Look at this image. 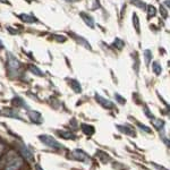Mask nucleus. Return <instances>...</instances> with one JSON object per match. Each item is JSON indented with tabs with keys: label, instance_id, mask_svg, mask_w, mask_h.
I'll return each instance as SVG.
<instances>
[{
	"label": "nucleus",
	"instance_id": "5",
	"mask_svg": "<svg viewBox=\"0 0 170 170\" xmlns=\"http://www.w3.org/2000/svg\"><path fill=\"white\" fill-rule=\"evenodd\" d=\"M95 99H96V101L102 106V107H104V108H107V109H112V108L115 107L114 106V103L111 102V101H109V100H107V99H104V98H102L101 95H95Z\"/></svg>",
	"mask_w": 170,
	"mask_h": 170
},
{
	"label": "nucleus",
	"instance_id": "18",
	"mask_svg": "<svg viewBox=\"0 0 170 170\" xmlns=\"http://www.w3.org/2000/svg\"><path fill=\"white\" fill-rule=\"evenodd\" d=\"M114 45H115L117 49L121 50V49L124 48V45H125V42H124V41H121L120 39H116L115 42H114Z\"/></svg>",
	"mask_w": 170,
	"mask_h": 170
},
{
	"label": "nucleus",
	"instance_id": "7",
	"mask_svg": "<svg viewBox=\"0 0 170 170\" xmlns=\"http://www.w3.org/2000/svg\"><path fill=\"white\" fill-rule=\"evenodd\" d=\"M20 152L23 153V157L26 160H28V161H33V154H32V152L30 150H28L27 147L25 146V145H23V144H20Z\"/></svg>",
	"mask_w": 170,
	"mask_h": 170
},
{
	"label": "nucleus",
	"instance_id": "4",
	"mask_svg": "<svg viewBox=\"0 0 170 170\" xmlns=\"http://www.w3.org/2000/svg\"><path fill=\"white\" fill-rule=\"evenodd\" d=\"M27 115H28V118L31 119L33 123L41 124L42 121H43V118H42V116H41V114H40V112H38V111L30 110V111H28Z\"/></svg>",
	"mask_w": 170,
	"mask_h": 170
},
{
	"label": "nucleus",
	"instance_id": "14",
	"mask_svg": "<svg viewBox=\"0 0 170 170\" xmlns=\"http://www.w3.org/2000/svg\"><path fill=\"white\" fill-rule=\"evenodd\" d=\"M71 89L74 90V91L76 92V93H79V92L82 91V87H81V84L76 81V79H71Z\"/></svg>",
	"mask_w": 170,
	"mask_h": 170
},
{
	"label": "nucleus",
	"instance_id": "29",
	"mask_svg": "<svg viewBox=\"0 0 170 170\" xmlns=\"http://www.w3.org/2000/svg\"><path fill=\"white\" fill-rule=\"evenodd\" d=\"M0 48H4V44H2V42H1V40H0Z\"/></svg>",
	"mask_w": 170,
	"mask_h": 170
},
{
	"label": "nucleus",
	"instance_id": "31",
	"mask_svg": "<svg viewBox=\"0 0 170 170\" xmlns=\"http://www.w3.org/2000/svg\"><path fill=\"white\" fill-rule=\"evenodd\" d=\"M134 1H136V0H134Z\"/></svg>",
	"mask_w": 170,
	"mask_h": 170
},
{
	"label": "nucleus",
	"instance_id": "9",
	"mask_svg": "<svg viewBox=\"0 0 170 170\" xmlns=\"http://www.w3.org/2000/svg\"><path fill=\"white\" fill-rule=\"evenodd\" d=\"M79 15H81V17L83 18L84 22L86 23L87 26H90V27H93V26H94V20H93V18H92L91 16L87 15L86 13H84V12H82Z\"/></svg>",
	"mask_w": 170,
	"mask_h": 170
},
{
	"label": "nucleus",
	"instance_id": "19",
	"mask_svg": "<svg viewBox=\"0 0 170 170\" xmlns=\"http://www.w3.org/2000/svg\"><path fill=\"white\" fill-rule=\"evenodd\" d=\"M30 71H31L33 74H35V75H38V76H43V73L40 71L38 67H35V66H30Z\"/></svg>",
	"mask_w": 170,
	"mask_h": 170
},
{
	"label": "nucleus",
	"instance_id": "21",
	"mask_svg": "<svg viewBox=\"0 0 170 170\" xmlns=\"http://www.w3.org/2000/svg\"><path fill=\"white\" fill-rule=\"evenodd\" d=\"M155 13H157V10H155V8L153 7V6H149V7H147V15H149V17L154 16Z\"/></svg>",
	"mask_w": 170,
	"mask_h": 170
},
{
	"label": "nucleus",
	"instance_id": "23",
	"mask_svg": "<svg viewBox=\"0 0 170 170\" xmlns=\"http://www.w3.org/2000/svg\"><path fill=\"white\" fill-rule=\"evenodd\" d=\"M5 114L7 116H10V117H14V118H20V116L17 115V114H15L14 111H12V110H6L5 111Z\"/></svg>",
	"mask_w": 170,
	"mask_h": 170
},
{
	"label": "nucleus",
	"instance_id": "2",
	"mask_svg": "<svg viewBox=\"0 0 170 170\" xmlns=\"http://www.w3.org/2000/svg\"><path fill=\"white\" fill-rule=\"evenodd\" d=\"M23 165V160L22 158H14L7 163V166L5 168V170H18Z\"/></svg>",
	"mask_w": 170,
	"mask_h": 170
},
{
	"label": "nucleus",
	"instance_id": "26",
	"mask_svg": "<svg viewBox=\"0 0 170 170\" xmlns=\"http://www.w3.org/2000/svg\"><path fill=\"white\" fill-rule=\"evenodd\" d=\"M4 149H5V145L1 142H0V155L2 154V152H4Z\"/></svg>",
	"mask_w": 170,
	"mask_h": 170
},
{
	"label": "nucleus",
	"instance_id": "28",
	"mask_svg": "<svg viewBox=\"0 0 170 170\" xmlns=\"http://www.w3.org/2000/svg\"><path fill=\"white\" fill-rule=\"evenodd\" d=\"M66 1H68V2H74V1H77V0H66Z\"/></svg>",
	"mask_w": 170,
	"mask_h": 170
},
{
	"label": "nucleus",
	"instance_id": "27",
	"mask_svg": "<svg viewBox=\"0 0 170 170\" xmlns=\"http://www.w3.org/2000/svg\"><path fill=\"white\" fill-rule=\"evenodd\" d=\"M0 2H4V4H7V0H0Z\"/></svg>",
	"mask_w": 170,
	"mask_h": 170
},
{
	"label": "nucleus",
	"instance_id": "17",
	"mask_svg": "<svg viewBox=\"0 0 170 170\" xmlns=\"http://www.w3.org/2000/svg\"><path fill=\"white\" fill-rule=\"evenodd\" d=\"M14 103L17 104V107H27V104L24 102V100L20 99V98H18V96L14 99Z\"/></svg>",
	"mask_w": 170,
	"mask_h": 170
},
{
	"label": "nucleus",
	"instance_id": "16",
	"mask_svg": "<svg viewBox=\"0 0 170 170\" xmlns=\"http://www.w3.org/2000/svg\"><path fill=\"white\" fill-rule=\"evenodd\" d=\"M144 59H145L146 65L150 63V61L152 60V52H151L150 50H145V51H144Z\"/></svg>",
	"mask_w": 170,
	"mask_h": 170
},
{
	"label": "nucleus",
	"instance_id": "24",
	"mask_svg": "<svg viewBox=\"0 0 170 170\" xmlns=\"http://www.w3.org/2000/svg\"><path fill=\"white\" fill-rule=\"evenodd\" d=\"M139 126L141 127V129H143V131H145L146 133H151V129H150V128H147V127L145 126V125H142V124H139Z\"/></svg>",
	"mask_w": 170,
	"mask_h": 170
},
{
	"label": "nucleus",
	"instance_id": "13",
	"mask_svg": "<svg viewBox=\"0 0 170 170\" xmlns=\"http://www.w3.org/2000/svg\"><path fill=\"white\" fill-rule=\"evenodd\" d=\"M152 69H153V73H154L155 75H160L162 73V67H161V65L158 61H153V63H152Z\"/></svg>",
	"mask_w": 170,
	"mask_h": 170
},
{
	"label": "nucleus",
	"instance_id": "15",
	"mask_svg": "<svg viewBox=\"0 0 170 170\" xmlns=\"http://www.w3.org/2000/svg\"><path fill=\"white\" fill-rule=\"evenodd\" d=\"M59 134L61 135L63 139H75V135L71 133V132H59Z\"/></svg>",
	"mask_w": 170,
	"mask_h": 170
},
{
	"label": "nucleus",
	"instance_id": "12",
	"mask_svg": "<svg viewBox=\"0 0 170 170\" xmlns=\"http://www.w3.org/2000/svg\"><path fill=\"white\" fill-rule=\"evenodd\" d=\"M152 124H153V126L157 129H161L165 126V121H163L162 119H159V118H152Z\"/></svg>",
	"mask_w": 170,
	"mask_h": 170
},
{
	"label": "nucleus",
	"instance_id": "1",
	"mask_svg": "<svg viewBox=\"0 0 170 170\" xmlns=\"http://www.w3.org/2000/svg\"><path fill=\"white\" fill-rule=\"evenodd\" d=\"M39 139L43 143L44 145H47L48 147H51V149H61V147H63V145H61L55 137H52L50 135H47V134L40 135Z\"/></svg>",
	"mask_w": 170,
	"mask_h": 170
},
{
	"label": "nucleus",
	"instance_id": "3",
	"mask_svg": "<svg viewBox=\"0 0 170 170\" xmlns=\"http://www.w3.org/2000/svg\"><path fill=\"white\" fill-rule=\"evenodd\" d=\"M8 68H9L10 71H15L20 68V61L10 53L8 56Z\"/></svg>",
	"mask_w": 170,
	"mask_h": 170
},
{
	"label": "nucleus",
	"instance_id": "6",
	"mask_svg": "<svg viewBox=\"0 0 170 170\" xmlns=\"http://www.w3.org/2000/svg\"><path fill=\"white\" fill-rule=\"evenodd\" d=\"M117 128H118V129L121 132V133L128 135V136H132V137L136 135L135 131L133 129V127H131V126H121V125H118V126H117Z\"/></svg>",
	"mask_w": 170,
	"mask_h": 170
},
{
	"label": "nucleus",
	"instance_id": "11",
	"mask_svg": "<svg viewBox=\"0 0 170 170\" xmlns=\"http://www.w3.org/2000/svg\"><path fill=\"white\" fill-rule=\"evenodd\" d=\"M82 131H83L84 134L89 135V136L94 134V128H93V126H91V125L83 124V125H82Z\"/></svg>",
	"mask_w": 170,
	"mask_h": 170
},
{
	"label": "nucleus",
	"instance_id": "22",
	"mask_svg": "<svg viewBox=\"0 0 170 170\" xmlns=\"http://www.w3.org/2000/svg\"><path fill=\"white\" fill-rule=\"evenodd\" d=\"M115 96H116V99H117V101H118L120 104H125V103H126V100L124 99L121 95H119V94H117V93H116Z\"/></svg>",
	"mask_w": 170,
	"mask_h": 170
},
{
	"label": "nucleus",
	"instance_id": "10",
	"mask_svg": "<svg viewBox=\"0 0 170 170\" xmlns=\"http://www.w3.org/2000/svg\"><path fill=\"white\" fill-rule=\"evenodd\" d=\"M20 18L25 23H35L36 18L33 15H30V14H20Z\"/></svg>",
	"mask_w": 170,
	"mask_h": 170
},
{
	"label": "nucleus",
	"instance_id": "8",
	"mask_svg": "<svg viewBox=\"0 0 170 170\" xmlns=\"http://www.w3.org/2000/svg\"><path fill=\"white\" fill-rule=\"evenodd\" d=\"M73 157H74L76 160H78V161H86L87 160V155L84 153L83 151H81V150L73 151Z\"/></svg>",
	"mask_w": 170,
	"mask_h": 170
},
{
	"label": "nucleus",
	"instance_id": "30",
	"mask_svg": "<svg viewBox=\"0 0 170 170\" xmlns=\"http://www.w3.org/2000/svg\"><path fill=\"white\" fill-rule=\"evenodd\" d=\"M0 114H1V111H0Z\"/></svg>",
	"mask_w": 170,
	"mask_h": 170
},
{
	"label": "nucleus",
	"instance_id": "25",
	"mask_svg": "<svg viewBox=\"0 0 170 170\" xmlns=\"http://www.w3.org/2000/svg\"><path fill=\"white\" fill-rule=\"evenodd\" d=\"M160 12H161V14H163V16H165V18H167V16H168V13L165 10V8H163V6H161L160 7Z\"/></svg>",
	"mask_w": 170,
	"mask_h": 170
},
{
	"label": "nucleus",
	"instance_id": "20",
	"mask_svg": "<svg viewBox=\"0 0 170 170\" xmlns=\"http://www.w3.org/2000/svg\"><path fill=\"white\" fill-rule=\"evenodd\" d=\"M133 22H134V26H135V28H136V32H137V33H139V17H137V15H136V14H134V16H133Z\"/></svg>",
	"mask_w": 170,
	"mask_h": 170
}]
</instances>
